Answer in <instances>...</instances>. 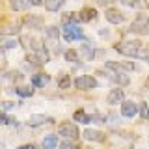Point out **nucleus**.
Here are the masks:
<instances>
[{
  "label": "nucleus",
  "mask_w": 149,
  "mask_h": 149,
  "mask_svg": "<svg viewBox=\"0 0 149 149\" xmlns=\"http://www.w3.org/2000/svg\"><path fill=\"white\" fill-rule=\"evenodd\" d=\"M114 49L123 56H138V52L142 50V43L136 41V39L134 41H121V43H118Z\"/></svg>",
  "instance_id": "nucleus-1"
},
{
  "label": "nucleus",
  "mask_w": 149,
  "mask_h": 149,
  "mask_svg": "<svg viewBox=\"0 0 149 149\" xmlns=\"http://www.w3.org/2000/svg\"><path fill=\"white\" fill-rule=\"evenodd\" d=\"M129 32H132V34H140V36H149V17L138 15L136 19H134V22L130 24Z\"/></svg>",
  "instance_id": "nucleus-2"
},
{
  "label": "nucleus",
  "mask_w": 149,
  "mask_h": 149,
  "mask_svg": "<svg viewBox=\"0 0 149 149\" xmlns=\"http://www.w3.org/2000/svg\"><path fill=\"white\" fill-rule=\"evenodd\" d=\"M63 37L67 41H82L84 39V32L80 26L77 24H63V30H62Z\"/></svg>",
  "instance_id": "nucleus-3"
},
{
  "label": "nucleus",
  "mask_w": 149,
  "mask_h": 149,
  "mask_svg": "<svg viewBox=\"0 0 149 149\" xmlns=\"http://www.w3.org/2000/svg\"><path fill=\"white\" fill-rule=\"evenodd\" d=\"M74 88L77 90H91V88H97V80L90 74H82V77L74 78Z\"/></svg>",
  "instance_id": "nucleus-4"
},
{
  "label": "nucleus",
  "mask_w": 149,
  "mask_h": 149,
  "mask_svg": "<svg viewBox=\"0 0 149 149\" xmlns=\"http://www.w3.org/2000/svg\"><path fill=\"white\" fill-rule=\"evenodd\" d=\"M58 134L62 138H69V140H77L78 138V129L74 123H62L60 125V130Z\"/></svg>",
  "instance_id": "nucleus-5"
},
{
  "label": "nucleus",
  "mask_w": 149,
  "mask_h": 149,
  "mask_svg": "<svg viewBox=\"0 0 149 149\" xmlns=\"http://www.w3.org/2000/svg\"><path fill=\"white\" fill-rule=\"evenodd\" d=\"M41 4H45L43 0H11L9 6L15 11H22V9H28L30 6H41Z\"/></svg>",
  "instance_id": "nucleus-6"
},
{
  "label": "nucleus",
  "mask_w": 149,
  "mask_h": 149,
  "mask_svg": "<svg viewBox=\"0 0 149 149\" xmlns=\"http://www.w3.org/2000/svg\"><path fill=\"white\" fill-rule=\"evenodd\" d=\"M108 69H114V71H119V73H125V71H134V63H129V62H106L104 63Z\"/></svg>",
  "instance_id": "nucleus-7"
},
{
  "label": "nucleus",
  "mask_w": 149,
  "mask_h": 149,
  "mask_svg": "<svg viewBox=\"0 0 149 149\" xmlns=\"http://www.w3.org/2000/svg\"><path fill=\"white\" fill-rule=\"evenodd\" d=\"M121 114H123L125 118H134V116L138 114V106L134 104L132 101H125L123 104H121Z\"/></svg>",
  "instance_id": "nucleus-8"
},
{
  "label": "nucleus",
  "mask_w": 149,
  "mask_h": 149,
  "mask_svg": "<svg viewBox=\"0 0 149 149\" xmlns=\"http://www.w3.org/2000/svg\"><path fill=\"white\" fill-rule=\"evenodd\" d=\"M123 97H125L123 90L116 88V90H112V91L108 93V97H106V102H108V104H119V102H123Z\"/></svg>",
  "instance_id": "nucleus-9"
},
{
  "label": "nucleus",
  "mask_w": 149,
  "mask_h": 149,
  "mask_svg": "<svg viewBox=\"0 0 149 149\" xmlns=\"http://www.w3.org/2000/svg\"><path fill=\"white\" fill-rule=\"evenodd\" d=\"M84 138L88 142H104V134L101 130H95V129H86L84 130Z\"/></svg>",
  "instance_id": "nucleus-10"
},
{
  "label": "nucleus",
  "mask_w": 149,
  "mask_h": 149,
  "mask_svg": "<svg viewBox=\"0 0 149 149\" xmlns=\"http://www.w3.org/2000/svg\"><path fill=\"white\" fill-rule=\"evenodd\" d=\"M108 78H110L114 84H118V86H127V84L130 82V78L127 77V74H123V73H119V71H118V73H110Z\"/></svg>",
  "instance_id": "nucleus-11"
},
{
  "label": "nucleus",
  "mask_w": 149,
  "mask_h": 149,
  "mask_svg": "<svg viewBox=\"0 0 149 149\" xmlns=\"http://www.w3.org/2000/svg\"><path fill=\"white\" fill-rule=\"evenodd\" d=\"M104 15H106V21L112 22V24H121L123 22V15H121L118 9H108Z\"/></svg>",
  "instance_id": "nucleus-12"
},
{
  "label": "nucleus",
  "mask_w": 149,
  "mask_h": 149,
  "mask_svg": "<svg viewBox=\"0 0 149 149\" xmlns=\"http://www.w3.org/2000/svg\"><path fill=\"white\" fill-rule=\"evenodd\" d=\"M49 74H43V73H37V74H34L32 77V84H34L36 88H45L47 84H49Z\"/></svg>",
  "instance_id": "nucleus-13"
},
{
  "label": "nucleus",
  "mask_w": 149,
  "mask_h": 149,
  "mask_svg": "<svg viewBox=\"0 0 149 149\" xmlns=\"http://www.w3.org/2000/svg\"><path fill=\"white\" fill-rule=\"evenodd\" d=\"M78 17H80V21H84V22H90V21H93V19L97 17V11L93 8H84L80 13H78Z\"/></svg>",
  "instance_id": "nucleus-14"
},
{
  "label": "nucleus",
  "mask_w": 149,
  "mask_h": 149,
  "mask_svg": "<svg viewBox=\"0 0 149 149\" xmlns=\"http://www.w3.org/2000/svg\"><path fill=\"white\" fill-rule=\"evenodd\" d=\"M45 121H49V118H45V116H41V114H34V116L28 118V125H30V127H39Z\"/></svg>",
  "instance_id": "nucleus-15"
},
{
  "label": "nucleus",
  "mask_w": 149,
  "mask_h": 149,
  "mask_svg": "<svg viewBox=\"0 0 149 149\" xmlns=\"http://www.w3.org/2000/svg\"><path fill=\"white\" fill-rule=\"evenodd\" d=\"M58 146V136L56 134H49L43 138V149H56Z\"/></svg>",
  "instance_id": "nucleus-16"
},
{
  "label": "nucleus",
  "mask_w": 149,
  "mask_h": 149,
  "mask_svg": "<svg viewBox=\"0 0 149 149\" xmlns=\"http://www.w3.org/2000/svg\"><path fill=\"white\" fill-rule=\"evenodd\" d=\"M65 0H45V8L49 11H60V8L63 6Z\"/></svg>",
  "instance_id": "nucleus-17"
},
{
  "label": "nucleus",
  "mask_w": 149,
  "mask_h": 149,
  "mask_svg": "<svg viewBox=\"0 0 149 149\" xmlns=\"http://www.w3.org/2000/svg\"><path fill=\"white\" fill-rule=\"evenodd\" d=\"M73 119H74V121H78V123H90V121H93L84 110H77V112L73 114Z\"/></svg>",
  "instance_id": "nucleus-18"
},
{
  "label": "nucleus",
  "mask_w": 149,
  "mask_h": 149,
  "mask_svg": "<svg viewBox=\"0 0 149 149\" xmlns=\"http://www.w3.org/2000/svg\"><path fill=\"white\" fill-rule=\"evenodd\" d=\"M121 4H125V6L129 8H136V9H146L147 4L143 2V0H121Z\"/></svg>",
  "instance_id": "nucleus-19"
},
{
  "label": "nucleus",
  "mask_w": 149,
  "mask_h": 149,
  "mask_svg": "<svg viewBox=\"0 0 149 149\" xmlns=\"http://www.w3.org/2000/svg\"><path fill=\"white\" fill-rule=\"evenodd\" d=\"M80 52H82V56H84L86 60H93V58H95V50H93L91 43H86V45H82Z\"/></svg>",
  "instance_id": "nucleus-20"
},
{
  "label": "nucleus",
  "mask_w": 149,
  "mask_h": 149,
  "mask_svg": "<svg viewBox=\"0 0 149 149\" xmlns=\"http://www.w3.org/2000/svg\"><path fill=\"white\" fill-rule=\"evenodd\" d=\"M58 86L62 88V90H67V88L71 86V78H69V74H60V78H58Z\"/></svg>",
  "instance_id": "nucleus-21"
},
{
  "label": "nucleus",
  "mask_w": 149,
  "mask_h": 149,
  "mask_svg": "<svg viewBox=\"0 0 149 149\" xmlns=\"http://www.w3.org/2000/svg\"><path fill=\"white\" fill-rule=\"evenodd\" d=\"M77 21H80V17L77 13H65L63 15V24H74Z\"/></svg>",
  "instance_id": "nucleus-22"
},
{
  "label": "nucleus",
  "mask_w": 149,
  "mask_h": 149,
  "mask_svg": "<svg viewBox=\"0 0 149 149\" xmlns=\"http://www.w3.org/2000/svg\"><path fill=\"white\" fill-rule=\"evenodd\" d=\"M24 22H26V24L30 26V28H36V26H39V24H41V19H39V17H26V21H24Z\"/></svg>",
  "instance_id": "nucleus-23"
},
{
  "label": "nucleus",
  "mask_w": 149,
  "mask_h": 149,
  "mask_svg": "<svg viewBox=\"0 0 149 149\" xmlns=\"http://www.w3.org/2000/svg\"><path fill=\"white\" fill-rule=\"evenodd\" d=\"M45 34L49 36V37H52V39H56V37L60 36V30H58V28H56V26H49V28H47V30H45Z\"/></svg>",
  "instance_id": "nucleus-24"
},
{
  "label": "nucleus",
  "mask_w": 149,
  "mask_h": 149,
  "mask_svg": "<svg viewBox=\"0 0 149 149\" xmlns=\"http://www.w3.org/2000/svg\"><path fill=\"white\" fill-rule=\"evenodd\" d=\"M140 116H142L143 119H149V106L146 104V102L140 104Z\"/></svg>",
  "instance_id": "nucleus-25"
},
{
  "label": "nucleus",
  "mask_w": 149,
  "mask_h": 149,
  "mask_svg": "<svg viewBox=\"0 0 149 149\" xmlns=\"http://www.w3.org/2000/svg\"><path fill=\"white\" fill-rule=\"evenodd\" d=\"M63 56H65V60H67V62H77V52H74V50H65L63 52Z\"/></svg>",
  "instance_id": "nucleus-26"
},
{
  "label": "nucleus",
  "mask_w": 149,
  "mask_h": 149,
  "mask_svg": "<svg viewBox=\"0 0 149 149\" xmlns=\"http://www.w3.org/2000/svg\"><path fill=\"white\" fill-rule=\"evenodd\" d=\"M21 97H30L32 93H34V90H30V88H19V90H15Z\"/></svg>",
  "instance_id": "nucleus-27"
},
{
  "label": "nucleus",
  "mask_w": 149,
  "mask_h": 149,
  "mask_svg": "<svg viewBox=\"0 0 149 149\" xmlns=\"http://www.w3.org/2000/svg\"><path fill=\"white\" fill-rule=\"evenodd\" d=\"M17 47V41L15 39H8L6 43H4V49H15Z\"/></svg>",
  "instance_id": "nucleus-28"
},
{
  "label": "nucleus",
  "mask_w": 149,
  "mask_h": 149,
  "mask_svg": "<svg viewBox=\"0 0 149 149\" xmlns=\"http://www.w3.org/2000/svg\"><path fill=\"white\" fill-rule=\"evenodd\" d=\"M17 32H19V26H9L6 30V34H17Z\"/></svg>",
  "instance_id": "nucleus-29"
},
{
  "label": "nucleus",
  "mask_w": 149,
  "mask_h": 149,
  "mask_svg": "<svg viewBox=\"0 0 149 149\" xmlns=\"http://www.w3.org/2000/svg\"><path fill=\"white\" fill-rule=\"evenodd\" d=\"M8 119H9V118H8V116H6V114H2V116H0V123H4V125H8Z\"/></svg>",
  "instance_id": "nucleus-30"
},
{
  "label": "nucleus",
  "mask_w": 149,
  "mask_h": 149,
  "mask_svg": "<svg viewBox=\"0 0 149 149\" xmlns=\"http://www.w3.org/2000/svg\"><path fill=\"white\" fill-rule=\"evenodd\" d=\"M13 106V102H4V110H9Z\"/></svg>",
  "instance_id": "nucleus-31"
},
{
  "label": "nucleus",
  "mask_w": 149,
  "mask_h": 149,
  "mask_svg": "<svg viewBox=\"0 0 149 149\" xmlns=\"http://www.w3.org/2000/svg\"><path fill=\"white\" fill-rule=\"evenodd\" d=\"M19 149H34V146H21Z\"/></svg>",
  "instance_id": "nucleus-32"
},
{
  "label": "nucleus",
  "mask_w": 149,
  "mask_h": 149,
  "mask_svg": "<svg viewBox=\"0 0 149 149\" xmlns=\"http://www.w3.org/2000/svg\"><path fill=\"white\" fill-rule=\"evenodd\" d=\"M146 86H147V88H149V78H147V82H146Z\"/></svg>",
  "instance_id": "nucleus-33"
}]
</instances>
